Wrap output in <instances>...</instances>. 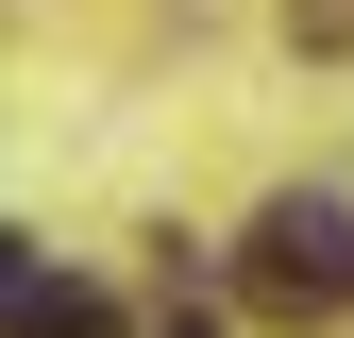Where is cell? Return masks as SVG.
<instances>
[{
	"mask_svg": "<svg viewBox=\"0 0 354 338\" xmlns=\"http://www.w3.org/2000/svg\"><path fill=\"white\" fill-rule=\"evenodd\" d=\"M169 338H219V321H169Z\"/></svg>",
	"mask_w": 354,
	"mask_h": 338,
	"instance_id": "cell-3",
	"label": "cell"
},
{
	"mask_svg": "<svg viewBox=\"0 0 354 338\" xmlns=\"http://www.w3.org/2000/svg\"><path fill=\"white\" fill-rule=\"evenodd\" d=\"M34 305H51V271H34V237H0V338H17Z\"/></svg>",
	"mask_w": 354,
	"mask_h": 338,
	"instance_id": "cell-2",
	"label": "cell"
},
{
	"mask_svg": "<svg viewBox=\"0 0 354 338\" xmlns=\"http://www.w3.org/2000/svg\"><path fill=\"white\" fill-rule=\"evenodd\" d=\"M253 305H287V321L354 305V203L337 186H287L270 220H253Z\"/></svg>",
	"mask_w": 354,
	"mask_h": 338,
	"instance_id": "cell-1",
	"label": "cell"
}]
</instances>
